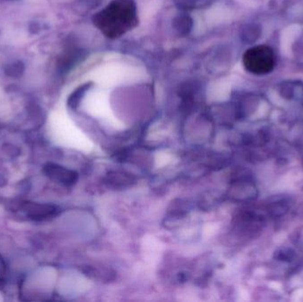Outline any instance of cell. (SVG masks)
Listing matches in <instances>:
<instances>
[{"label": "cell", "instance_id": "cell-1", "mask_svg": "<svg viewBox=\"0 0 303 302\" xmlns=\"http://www.w3.org/2000/svg\"><path fill=\"white\" fill-rule=\"evenodd\" d=\"M137 20L132 0H114L95 16V24L108 38L120 37L130 30Z\"/></svg>", "mask_w": 303, "mask_h": 302}, {"label": "cell", "instance_id": "cell-2", "mask_svg": "<svg viewBox=\"0 0 303 302\" xmlns=\"http://www.w3.org/2000/svg\"><path fill=\"white\" fill-rule=\"evenodd\" d=\"M242 61L247 72L255 76H264L274 69L276 56L269 46L260 44L246 50Z\"/></svg>", "mask_w": 303, "mask_h": 302}, {"label": "cell", "instance_id": "cell-3", "mask_svg": "<svg viewBox=\"0 0 303 302\" xmlns=\"http://www.w3.org/2000/svg\"><path fill=\"white\" fill-rule=\"evenodd\" d=\"M106 182L114 187H126L134 182V178L128 173L114 171L106 176Z\"/></svg>", "mask_w": 303, "mask_h": 302}, {"label": "cell", "instance_id": "cell-4", "mask_svg": "<svg viewBox=\"0 0 303 302\" xmlns=\"http://www.w3.org/2000/svg\"><path fill=\"white\" fill-rule=\"evenodd\" d=\"M50 169H51L52 177L57 179L59 182H62L67 185H71L77 182L78 176L77 173L73 170H69L62 167H59V166H54Z\"/></svg>", "mask_w": 303, "mask_h": 302}, {"label": "cell", "instance_id": "cell-5", "mask_svg": "<svg viewBox=\"0 0 303 302\" xmlns=\"http://www.w3.org/2000/svg\"><path fill=\"white\" fill-rule=\"evenodd\" d=\"M295 252L291 248H280L275 253V258L284 262H290L294 259Z\"/></svg>", "mask_w": 303, "mask_h": 302}]
</instances>
